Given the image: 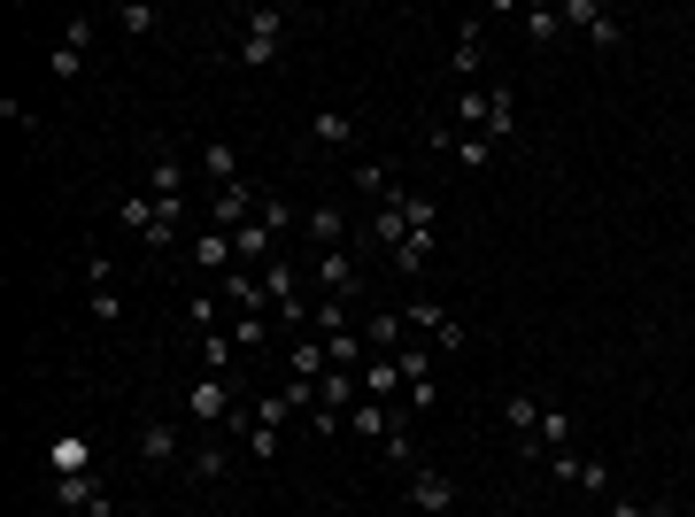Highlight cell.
<instances>
[{
	"mask_svg": "<svg viewBox=\"0 0 695 517\" xmlns=\"http://www.w3.org/2000/svg\"><path fill=\"white\" fill-rule=\"evenodd\" d=\"M117 224L140 240V247H155V255H171L178 247V232H185V209H163L155 193H124L117 201Z\"/></svg>",
	"mask_w": 695,
	"mask_h": 517,
	"instance_id": "6da1fadb",
	"label": "cell"
},
{
	"mask_svg": "<svg viewBox=\"0 0 695 517\" xmlns=\"http://www.w3.org/2000/svg\"><path fill=\"white\" fill-rule=\"evenodd\" d=\"M178 456H185V425H178V417H148V425H140V464L163 472Z\"/></svg>",
	"mask_w": 695,
	"mask_h": 517,
	"instance_id": "ba28073f",
	"label": "cell"
},
{
	"mask_svg": "<svg viewBox=\"0 0 695 517\" xmlns=\"http://www.w3.org/2000/svg\"><path fill=\"white\" fill-rule=\"evenodd\" d=\"M224 302H232V317H271V294L248 271H224Z\"/></svg>",
	"mask_w": 695,
	"mask_h": 517,
	"instance_id": "ffe728a7",
	"label": "cell"
},
{
	"mask_svg": "<svg viewBox=\"0 0 695 517\" xmlns=\"http://www.w3.org/2000/svg\"><path fill=\"white\" fill-rule=\"evenodd\" d=\"M394 417H402V402H355V409H348V433H355V440H386Z\"/></svg>",
	"mask_w": 695,
	"mask_h": 517,
	"instance_id": "2e32d148",
	"label": "cell"
},
{
	"mask_svg": "<svg viewBox=\"0 0 695 517\" xmlns=\"http://www.w3.org/2000/svg\"><path fill=\"white\" fill-rule=\"evenodd\" d=\"M402 333H410V325H402V310H371V317H363L371 355H402Z\"/></svg>",
	"mask_w": 695,
	"mask_h": 517,
	"instance_id": "44dd1931",
	"label": "cell"
},
{
	"mask_svg": "<svg viewBox=\"0 0 695 517\" xmlns=\"http://www.w3.org/2000/svg\"><path fill=\"white\" fill-rule=\"evenodd\" d=\"M449 78H464V85H480L487 78V23L472 16L464 31H456V54H449Z\"/></svg>",
	"mask_w": 695,
	"mask_h": 517,
	"instance_id": "9c48e42d",
	"label": "cell"
},
{
	"mask_svg": "<svg viewBox=\"0 0 695 517\" xmlns=\"http://www.w3.org/2000/svg\"><path fill=\"white\" fill-rule=\"evenodd\" d=\"M541 409H548L541 394H511V402H503V417H511V433H518V440H533V425H541Z\"/></svg>",
	"mask_w": 695,
	"mask_h": 517,
	"instance_id": "f546056e",
	"label": "cell"
},
{
	"mask_svg": "<svg viewBox=\"0 0 695 517\" xmlns=\"http://www.w3.org/2000/svg\"><path fill=\"white\" fill-rule=\"evenodd\" d=\"M201 171L216 178V185H232V178H240V155H232L224 140H209V148H201Z\"/></svg>",
	"mask_w": 695,
	"mask_h": 517,
	"instance_id": "836d02e7",
	"label": "cell"
},
{
	"mask_svg": "<svg viewBox=\"0 0 695 517\" xmlns=\"http://www.w3.org/2000/svg\"><path fill=\"white\" fill-rule=\"evenodd\" d=\"M355 378H363V402H402V394H410V378H402V363H394V355H371Z\"/></svg>",
	"mask_w": 695,
	"mask_h": 517,
	"instance_id": "4fadbf2b",
	"label": "cell"
},
{
	"mask_svg": "<svg viewBox=\"0 0 695 517\" xmlns=\"http://www.w3.org/2000/svg\"><path fill=\"white\" fill-rule=\"evenodd\" d=\"M85 47H93V16H78V23H62V47L47 54V70H54V78H70V70L85 62Z\"/></svg>",
	"mask_w": 695,
	"mask_h": 517,
	"instance_id": "9a60e30c",
	"label": "cell"
},
{
	"mask_svg": "<svg viewBox=\"0 0 695 517\" xmlns=\"http://www.w3.org/2000/svg\"><path fill=\"white\" fill-rule=\"evenodd\" d=\"M224 333H232V347L248 355V347H263V341H271V317H232Z\"/></svg>",
	"mask_w": 695,
	"mask_h": 517,
	"instance_id": "e575fe53",
	"label": "cell"
},
{
	"mask_svg": "<svg viewBox=\"0 0 695 517\" xmlns=\"http://www.w3.org/2000/svg\"><path fill=\"white\" fill-rule=\"evenodd\" d=\"M611 517H665V503H611Z\"/></svg>",
	"mask_w": 695,
	"mask_h": 517,
	"instance_id": "8d00e7d4",
	"label": "cell"
},
{
	"mask_svg": "<svg viewBox=\"0 0 695 517\" xmlns=\"http://www.w3.org/2000/svg\"><path fill=\"white\" fill-rule=\"evenodd\" d=\"M232 54H240L248 70H271V62L286 54V16H279V8H255V16H240V39H232Z\"/></svg>",
	"mask_w": 695,
	"mask_h": 517,
	"instance_id": "7a4b0ae2",
	"label": "cell"
},
{
	"mask_svg": "<svg viewBox=\"0 0 695 517\" xmlns=\"http://www.w3.org/2000/svg\"><path fill=\"white\" fill-rule=\"evenodd\" d=\"M232 409H240V386L232 378H209V371L193 378V394H178V417L185 425H224Z\"/></svg>",
	"mask_w": 695,
	"mask_h": 517,
	"instance_id": "277c9868",
	"label": "cell"
},
{
	"mask_svg": "<svg viewBox=\"0 0 695 517\" xmlns=\"http://www.w3.org/2000/svg\"><path fill=\"white\" fill-rule=\"evenodd\" d=\"M355 402H363V378H355V371H325V378H318V409L348 417Z\"/></svg>",
	"mask_w": 695,
	"mask_h": 517,
	"instance_id": "d6986e66",
	"label": "cell"
},
{
	"mask_svg": "<svg viewBox=\"0 0 695 517\" xmlns=\"http://www.w3.org/2000/svg\"><path fill=\"white\" fill-rule=\"evenodd\" d=\"M224 464H232L224 440H193V448H185V472H193V479H224Z\"/></svg>",
	"mask_w": 695,
	"mask_h": 517,
	"instance_id": "4316f807",
	"label": "cell"
},
{
	"mask_svg": "<svg viewBox=\"0 0 695 517\" xmlns=\"http://www.w3.org/2000/svg\"><path fill=\"white\" fill-rule=\"evenodd\" d=\"M193 263H201V271H232V263H240V255H232V232L209 224V232L193 240Z\"/></svg>",
	"mask_w": 695,
	"mask_h": 517,
	"instance_id": "484cf974",
	"label": "cell"
},
{
	"mask_svg": "<svg viewBox=\"0 0 695 517\" xmlns=\"http://www.w3.org/2000/svg\"><path fill=\"white\" fill-rule=\"evenodd\" d=\"M263 201H271V193H263L255 178H232V185H216V201H209L201 216H209L216 232H240V224H255V216H263Z\"/></svg>",
	"mask_w": 695,
	"mask_h": 517,
	"instance_id": "3957f363",
	"label": "cell"
},
{
	"mask_svg": "<svg viewBox=\"0 0 695 517\" xmlns=\"http://www.w3.org/2000/svg\"><path fill=\"white\" fill-rule=\"evenodd\" d=\"M441 148H449V155H456V171H495V155H503V140H487V132H464V124H456V132H441Z\"/></svg>",
	"mask_w": 695,
	"mask_h": 517,
	"instance_id": "8fae6325",
	"label": "cell"
},
{
	"mask_svg": "<svg viewBox=\"0 0 695 517\" xmlns=\"http://www.w3.org/2000/svg\"><path fill=\"white\" fill-rule=\"evenodd\" d=\"M140 193H155L163 209H193V201H185V155H178V148H155V163H148V185H140Z\"/></svg>",
	"mask_w": 695,
	"mask_h": 517,
	"instance_id": "8992f818",
	"label": "cell"
},
{
	"mask_svg": "<svg viewBox=\"0 0 695 517\" xmlns=\"http://www.w3.org/2000/svg\"><path fill=\"white\" fill-rule=\"evenodd\" d=\"M402 495L417 503V510H456V479H441V472H402Z\"/></svg>",
	"mask_w": 695,
	"mask_h": 517,
	"instance_id": "5bb4252c",
	"label": "cell"
},
{
	"mask_svg": "<svg viewBox=\"0 0 695 517\" xmlns=\"http://www.w3.org/2000/svg\"><path fill=\"white\" fill-rule=\"evenodd\" d=\"M548 479H564L580 495H611V464L603 456H548Z\"/></svg>",
	"mask_w": 695,
	"mask_h": 517,
	"instance_id": "30bf717a",
	"label": "cell"
},
{
	"mask_svg": "<svg viewBox=\"0 0 695 517\" xmlns=\"http://www.w3.org/2000/svg\"><path fill=\"white\" fill-rule=\"evenodd\" d=\"M310 140H318V148H355V116H348V109H318Z\"/></svg>",
	"mask_w": 695,
	"mask_h": 517,
	"instance_id": "d4e9b609",
	"label": "cell"
},
{
	"mask_svg": "<svg viewBox=\"0 0 695 517\" xmlns=\"http://www.w3.org/2000/svg\"><path fill=\"white\" fill-rule=\"evenodd\" d=\"M117 23H124V31H132V39H148V31H155V23H163V16H155V8H148V0H132V8H117Z\"/></svg>",
	"mask_w": 695,
	"mask_h": 517,
	"instance_id": "d590c367",
	"label": "cell"
},
{
	"mask_svg": "<svg viewBox=\"0 0 695 517\" xmlns=\"http://www.w3.org/2000/svg\"><path fill=\"white\" fill-rule=\"evenodd\" d=\"M232 363H240L232 333H201V371H209V378H232Z\"/></svg>",
	"mask_w": 695,
	"mask_h": 517,
	"instance_id": "83f0119b",
	"label": "cell"
},
{
	"mask_svg": "<svg viewBox=\"0 0 695 517\" xmlns=\"http://www.w3.org/2000/svg\"><path fill=\"white\" fill-rule=\"evenodd\" d=\"M318 278H325V294H348V302H355V286H363V271H355V255H348V247H333V255L318 263Z\"/></svg>",
	"mask_w": 695,
	"mask_h": 517,
	"instance_id": "7402d4cb",
	"label": "cell"
},
{
	"mask_svg": "<svg viewBox=\"0 0 695 517\" xmlns=\"http://www.w3.org/2000/svg\"><path fill=\"white\" fill-rule=\"evenodd\" d=\"M47 464H54V479H85V472H93V448H85L78 433H54V440H47Z\"/></svg>",
	"mask_w": 695,
	"mask_h": 517,
	"instance_id": "e0dca14e",
	"label": "cell"
},
{
	"mask_svg": "<svg viewBox=\"0 0 695 517\" xmlns=\"http://www.w3.org/2000/svg\"><path fill=\"white\" fill-rule=\"evenodd\" d=\"M325 371H333V355H325V341H318V333H302V341L286 347V378H310V386H318Z\"/></svg>",
	"mask_w": 695,
	"mask_h": 517,
	"instance_id": "ac0fdd59",
	"label": "cell"
},
{
	"mask_svg": "<svg viewBox=\"0 0 695 517\" xmlns=\"http://www.w3.org/2000/svg\"><path fill=\"white\" fill-rule=\"evenodd\" d=\"M271 240H279V232L255 216V224H240V232H232V255H240V263H255V255H271Z\"/></svg>",
	"mask_w": 695,
	"mask_h": 517,
	"instance_id": "4dcf8cb0",
	"label": "cell"
},
{
	"mask_svg": "<svg viewBox=\"0 0 695 517\" xmlns=\"http://www.w3.org/2000/svg\"><path fill=\"white\" fill-rule=\"evenodd\" d=\"M85 310H93V325H117L124 317V278H117L109 255H85Z\"/></svg>",
	"mask_w": 695,
	"mask_h": 517,
	"instance_id": "5b68a950",
	"label": "cell"
},
{
	"mask_svg": "<svg viewBox=\"0 0 695 517\" xmlns=\"http://www.w3.org/2000/svg\"><path fill=\"white\" fill-rule=\"evenodd\" d=\"M310 240H318V255H333L348 240V224H341V209H310Z\"/></svg>",
	"mask_w": 695,
	"mask_h": 517,
	"instance_id": "1f68e13d",
	"label": "cell"
},
{
	"mask_svg": "<svg viewBox=\"0 0 695 517\" xmlns=\"http://www.w3.org/2000/svg\"><path fill=\"white\" fill-rule=\"evenodd\" d=\"M433 247H441V232H410V240H402V247H394V255H386V263H394V271H402V278H417V271H425V263H433Z\"/></svg>",
	"mask_w": 695,
	"mask_h": 517,
	"instance_id": "603a6c76",
	"label": "cell"
},
{
	"mask_svg": "<svg viewBox=\"0 0 695 517\" xmlns=\"http://www.w3.org/2000/svg\"><path fill=\"white\" fill-rule=\"evenodd\" d=\"M518 31L533 39V47H548V39L564 31V16H556V0H533V8H518Z\"/></svg>",
	"mask_w": 695,
	"mask_h": 517,
	"instance_id": "cb8c5ba5",
	"label": "cell"
},
{
	"mask_svg": "<svg viewBox=\"0 0 695 517\" xmlns=\"http://www.w3.org/2000/svg\"><path fill=\"white\" fill-rule=\"evenodd\" d=\"M355 193H402V178H394V163H355Z\"/></svg>",
	"mask_w": 695,
	"mask_h": 517,
	"instance_id": "d6a6232c",
	"label": "cell"
},
{
	"mask_svg": "<svg viewBox=\"0 0 695 517\" xmlns=\"http://www.w3.org/2000/svg\"><path fill=\"white\" fill-rule=\"evenodd\" d=\"M402 240H410V185H402V193H386V209L371 216V247H379V255H394Z\"/></svg>",
	"mask_w": 695,
	"mask_h": 517,
	"instance_id": "7c38bea8",
	"label": "cell"
},
{
	"mask_svg": "<svg viewBox=\"0 0 695 517\" xmlns=\"http://www.w3.org/2000/svg\"><path fill=\"white\" fill-rule=\"evenodd\" d=\"M54 503L70 517H117V495H109L93 472H85V479H54Z\"/></svg>",
	"mask_w": 695,
	"mask_h": 517,
	"instance_id": "52a82bcc",
	"label": "cell"
},
{
	"mask_svg": "<svg viewBox=\"0 0 695 517\" xmlns=\"http://www.w3.org/2000/svg\"><path fill=\"white\" fill-rule=\"evenodd\" d=\"M379 448H386V464H394V472H417V433H410V417H394V433H386Z\"/></svg>",
	"mask_w": 695,
	"mask_h": 517,
	"instance_id": "f1b7e54d",
	"label": "cell"
}]
</instances>
